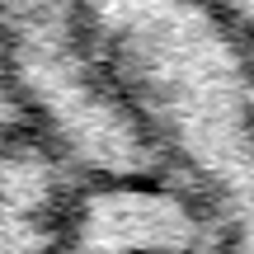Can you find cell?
Wrapping results in <instances>:
<instances>
[{
  "label": "cell",
  "instance_id": "cell-2",
  "mask_svg": "<svg viewBox=\"0 0 254 254\" xmlns=\"http://www.w3.org/2000/svg\"><path fill=\"white\" fill-rule=\"evenodd\" d=\"M47 254H226L198 202L165 174H109L57 217Z\"/></svg>",
  "mask_w": 254,
  "mask_h": 254
},
{
  "label": "cell",
  "instance_id": "cell-1",
  "mask_svg": "<svg viewBox=\"0 0 254 254\" xmlns=\"http://www.w3.org/2000/svg\"><path fill=\"white\" fill-rule=\"evenodd\" d=\"M85 47L155 174L226 254H254V80L207 0H75Z\"/></svg>",
  "mask_w": 254,
  "mask_h": 254
}]
</instances>
